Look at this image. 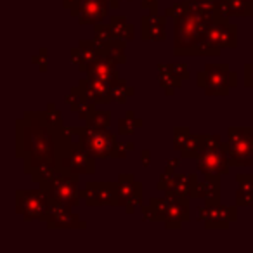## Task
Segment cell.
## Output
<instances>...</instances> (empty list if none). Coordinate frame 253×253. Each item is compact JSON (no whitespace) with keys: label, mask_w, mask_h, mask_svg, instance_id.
Here are the masks:
<instances>
[{"label":"cell","mask_w":253,"mask_h":253,"mask_svg":"<svg viewBox=\"0 0 253 253\" xmlns=\"http://www.w3.org/2000/svg\"><path fill=\"white\" fill-rule=\"evenodd\" d=\"M203 180L198 182L196 187V196L194 198H203L207 201V205H217L220 203V177L217 173H203Z\"/></svg>","instance_id":"obj_23"},{"label":"cell","mask_w":253,"mask_h":253,"mask_svg":"<svg viewBox=\"0 0 253 253\" xmlns=\"http://www.w3.org/2000/svg\"><path fill=\"white\" fill-rule=\"evenodd\" d=\"M78 2H80V0H63V5H64V9H68V11L71 12L78 5Z\"/></svg>","instance_id":"obj_40"},{"label":"cell","mask_w":253,"mask_h":253,"mask_svg":"<svg viewBox=\"0 0 253 253\" xmlns=\"http://www.w3.org/2000/svg\"><path fill=\"white\" fill-rule=\"evenodd\" d=\"M141 7L149 11V14H158V0H142Z\"/></svg>","instance_id":"obj_37"},{"label":"cell","mask_w":253,"mask_h":253,"mask_svg":"<svg viewBox=\"0 0 253 253\" xmlns=\"http://www.w3.org/2000/svg\"><path fill=\"white\" fill-rule=\"evenodd\" d=\"M68 132L75 137V141L95 160L106 158H125L126 153L134 151V144H120L116 135L108 128L85 125V126H68Z\"/></svg>","instance_id":"obj_3"},{"label":"cell","mask_w":253,"mask_h":253,"mask_svg":"<svg viewBox=\"0 0 253 253\" xmlns=\"http://www.w3.org/2000/svg\"><path fill=\"white\" fill-rule=\"evenodd\" d=\"M141 160H142V167H149V162H151V151L149 149H144L141 153Z\"/></svg>","instance_id":"obj_39"},{"label":"cell","mask_w":253,"mask_h":253,"mask_svg":"<svg viewBox=\"0 0 253 253\" xmlns=\"http://www.w3.org/2000/svg\"><path fill=\"white\" fill-rule=\"evenodd\" d=\"M45 224L50 231L54 229H87V222L82 220L75 211H71V207L59 203H50Z\"/></svg>","instance_id":"obj_15"},{"label":"cell","mask_w":253,"mask_h":253,"mask_svg":"<svg viewBox=\"0 0 253 253\" xmlns=\"http://www.w3.org/2000/svg\"><path fill=\"white\" fill-rule=\"evenodd\" d=\"M167 18H173V54L179 56L218 57L222 49L207 42V30L215 19V0H184L165 9Z\"/></svg>","instance_id":"obj_2"},{"label":"cell","mask_w":253,"mask_h":253,"mask_svg":"<svg viewBox=\"0 0 253 253\" xmlns=\"http://www.w3.org/2000/svg\"><path fill=\"white\" fill-rule=\"evenodd\" d=\"M50 200L45 191L40 189H18L16 191V213L26 222L47 220Z\"/></svg>","instance_id":"obj_8"},{"label":"cell","mask_w":253,"mask_h":253,"mask_svg":"<svg viewBox=\"0 0 253 253\" xmlns=\"http://www.w3.org/2000/svg\"><path fill=\"white\" fill-rule=\"evenodd\" d=\"M126 2H134V0H126Z\"/></svg>","instance_id":"obj_43"},{"label":"cell","mask_w":253,"mask_h":253,"mask_svg":"<svg viewBox=\"0 0 253 253\" xmlns=\"http://www.w3.org/2000/svg\"><path fill=\"white\" fill-rule=\"evenodd\" d=\"M198 218L201 222H205V229H229L231 222L238 220V208L236 207H227V205H205V207L198 208Z\"/></svg>","instance_id":"obj_12"},{"label":"cell","mask_w":253,"mask_h":253,"mask_svg":"<svg viewBox=\"0 0 253 253\" xmlns=\"http://www.w3.org/2000/svg\"><path fill=\"white\" fill-rule=\"evenodd\" d=\"M229 142H222V149L227 155L231 167H252L253 146L252 126H231L227 130Z\"/></svg>","instance_id":"obj_7"},{"label":"cell","mask_w":253,"mask_h":253,"mask_svg":"<svg viewBox=\"0 0 253 253\" xmlns=\"http://www.w3.org/2000/svg\"><path fill=\"white\" fill-rule=\"evenodd\" d=\"M71 61L78 66L82 73L87 71V66L99 56V42L97 40H80L78 47L70 50Z\"/></svg>","instance_id":"obj_22"},{"label":"cell","mask_w":253,"mask_h":253,"mask_svg":"<svg viewBox=\"0 0 253 253\" xmlns=\"http://www.w3.org/2000/svg\"><path fill=\"white\" fill-rule=\"evenodd\" d=\"M85 73H87L88 78L109 82L111 85L120 80L118 71H116V63L113 59H109V57L102 56V54H99V56L88 64Z\"/></svg>","instance_id":"obj_20"},{"label":"cell","mask_w":253,"mask_h":253,"mask_svg":"<svg viewBox=\"0 0 253 253\" xmlns=\"http://www.w3.org/2000/svg\"><path fill=\"white\" fill-rule=\"evenodd\" d=\"M252 40H253V37H252ZM252 52H253V50H252Z\"/></svg>","instance_id":"obj_45"},{"label":"cell","mask_w":253,"mask_h":253,"mask_svg":"<svg viewBox=\"0 0 253 253\" xmlns=\"http://www.w3.org/2000/svg\"><path fill=\"white\" fill-rule=\"evenodd\" d=\"M126 40L123 39H111L106 42H99V54L113 59L116 64H126Z\"/></svg>","instance_id":"obj_25"},{"label":"cell","mask_w":253,"mask_h":253,"mask_svg":"<svg viewBox=\"0 0 253 253\" xmlns=\"http://www.w3.org/2000/svg\"><path fill=\"white\" fill-rule=\"evenodd\" d=\"M47 56H49V50H47V49H40L39 56H33L32 57V63L33 64H39L40 71H47V70H49V64H47Z\"/></svg>","instance_id":"obj_35"},{"label":"cell","mask_w":253,"mask_h":253,"mask_svg":"<svg viewBox=\"0 0 253 253\" xmlns=\"http://www.w3.org/2000/svg\"><path fill=\"white\" fill-rule=\"evenodd\" d=\"M205 148L198 156V170L201 173H217V175H227L231 170L227 155L222 149V141L218 135H203Z\"/></svg>","instance_id":"obj_9"},{"label":"cell","mask_w":253,"mask_h":253,"mask_svg":"<svg viewBox=\"0 0 253 253\" xmlns=\"http://www.w3.org/2000/svg\"><path fill=\"white\" fill-rule=\"evenodd\" d=\"M198 175L196 173H173V175H167L165 172L160 175L158 179V189L163 193H177L184 194V196L194 198L196 196V187H198Z\"/></svg>","instance_id":"obj_13"},{"label":"cell","mask_w":253,"mask_h":253,"mask_svg":"<svg viewBox=\"0 0 253 253\" xmlns=\"http://www.w3.org/2000/svg\"><path fill=\"white\" fill-rule=\"evenodd\" d=\"M238 193L236 205L238 207H253V173H238Z\"/></svg>","instance_id":"obj_26"},{"label":"cell","mask_w":253,"mask_h":253,"mask_svg":"<svg viewBox=\"0 0 253 253\" xmlns=\"http://www.w3.org/2000/svg\"><path fill=\"white\" fill-rule=\"evenodd\" d=\"M87 125H92V126H99V128H108L109 123H111V113L106 111V109H95L94 113L90 115V118L87 120Z\"/></svg>","instance_id":"obj_32"},{"label":"cell","mask_w":253,"mask_h":253,"mask_svg":"<svg viewBox=\"0 0 253 253\" xmlns=\"http://www.w3.org/2000/svg\"><path fill=\"white\" fill-rule=\"evenodd\" d=\"M94 35L97 42H106V40L115 39V33H113L111 25H102V23H97L94 25Z\"/></svg>","instance_id":"obj_34"},{"label":"cell","mask_w":253,"mask_h":253,"mask_svg":"<svg viewBox=\"0 0 253 253\" xmlns=\"http://www.w3.org/2000/svg\"><path fill=\"white\" fill-rule=\"evenodd\" d=\"M227 9L229 18L231 16H252L253 18V2L250 0H222Z\"/></svg>","instance_id":"obj_28"},{"label":"cell","mask_w":253,"mask_h":253,"mask_svg":"<svg viewBox=\"0 0 253 253\" xmlns=\"http://www.w3.org/2000/svg\"><path fill=\"white\" fill-rule=\"evenodd\" d=\"M40 187L45 191L50 203L78 207L80 205V173L66 169H57L50 179L40 182Z\"/></svg>","instance_id":"obj_5"},{"label":"cell","mask_w":253,"mask_h":253,"mask_svg":"<svg viewBox=\"0 0 253 253\" xmlns=\"http://www.w3.org/2000/svg\"><path fill=\"white\" fill-rule=\"evenodd\" d=\"M80 194L88 207H118L120 205L118 182H87Z\"/></svg>","instance_id":"obj_11"},{"label":"cell","mask_w":253,"mask_h":253,"mask_svg":"<svg viewBox=\"0 0 253 253\" xmlns=\"http://www.w3.org/2000/svg\"><path fill=\"white\" fill-rule=\"evenodd\" d=\"M109 4V7H113V9H118V5H120V0H106Z\"/></svg>","instance_id":"obj_41"},{"label":"cell","mask_w":253,"mask_h":253,"mask_svg":"<svg viewBox=\"0 0 253 253\" xmlns=\"http://www.w3.org/2000/svg\"><path fill=\"white\" fill-rule=\"evenodd\" d=\"M120 207H125L126 213H135V208L142 207V184L135 180L134 173H120Z\"/></svg>","instance_id":"obj_14"},{"label":"cell","mask_w":253,"mask_h":253,"mask_svg":"<svg viewBox=\"0 0 253 253\" xmlns=\"http://www.w3.org/2000/svg\"><path fill=\"white\" fill-rule=\"evenodd\" d=\"M179 165H180V158L169 160V162H167V167H165V173H167V175H173Z\"/></svg>","instance_id":"obj_38"},{"label":"cell","mask_w":253,"mask_h":253,"mask_svg":"<svg viewBox=\"0 0 253 253\" xmlns=\"http://www.w3.org/2000/svg\"><path fill=\"white\" fill-rule=\"evenodd\" d=\"M78 87L82 88V92L85 94V97L94 104H106L111 102V84L104 80H95V78H82L78 82Z\"/></svg>","instance_id":"obj_19"},{"label":"cell","mask_w":253,"mask_h":253,"mask_svg":"<svg viewBox=\"0 0 253 253\" xmlns=\"http://www.w3.org/2000/svg\"><path fill=\"white\" fill-rule=\"evenodd\" d=\"M63 118L52 102L45 111H26L16 120V158L23 160L26 175L40 184L57 170V137L63 128Z\"/></svg>","instance_id":"obj_1"},{"label":"cell","mask_w":253,"mask_h":253,"mask_svg":"<svg viewBox=\"0 0 253 253\" xmlns=\"http://www.w3.org/2000/svg\"><path fill=\"white\" fill-rule=\"evenodd\" d=\"M57 169H66L77 173L92 175L95 172V158H92L68 132V126H63L57 137Z\"/></svg>","instance_id":"obj_4"},{"label":"cell","mask_w":253,"mask_h":253,"mask_svg":"<svg viewBox=\"0 0 253 253\" xmlns=\"http://www.w3.org/2000/svg\"><path fill=\"white\" fill-rule=\"evenodd\" d=\"M250 2H253V0H250Z\"/></svg>","instance_id":"obj_46"},{"label":"cell","mask_w":253,"mask_h":253,"mask_svg":"<svg viewBox=\"0 0 253 253\" xmlns=\"http://www.w3.org/2000/svg\"><path fill=\"white\" fill-rule=\"evenodd\" d=\"M189 137H191V130L187 126H177L175 132H173V149L180 151Z\"/></svg>","instance_id":"obj_33"},{"label":"cell","mask_w":253,"mask_h":253,"mask_svg":"<svg viewBox=\"0 0 253 253\" xmlns=\"http://www.w3.org/2000/svg\"><path fill=\"white\" fill-rule=\"evenodd\" d=\"M142 120L135 116L134 111H128L125 115V118H122L118 122V134L120 135H132L135 132V128H141Z\"/></svg>","instance_id":"obj_30"},{"label":"cell","mask_w":253,"mask_h":253,"mask_svg":"<svg viewBox=\"0 0 253 253\" xmlns=\"http://www.w3.org/2000/svg\"><path fill=\"white\" fill-rule=\"evenodd\" d=\"M109 25H111L113 33H115V39H123V40H126V42L134 40L135 26L126 21L125 16H111Z\"/></svg>","instance_id":"obj_27"},{"label":"cell","mask_w":253,"mask_h":253,"mask_svg":"<svg viewBox=\"0 0 253 253\" xmlns=\"http://www.w3.org/2000/svg\"><path fill=\"white\" fill-rule=\"evenodd\" d=\"M189 68L184 63H170V64H158V82L160 87L165 90L167 95H173L179 87H182V82L187 80Z\"/></svg>","instance_id":"obj_16"},{"label":"cell","mask_w":253,"mask_h":253,"mask_svg":"<svg viewBox=\"0 0 253 253\" xmlns=\"http://www.w3.org/2000/svg\"><path fill=\"white\" fill-rule=\"evenodd\" d=\"M108 9L109 4L106 0H80L70 14L77 18L80 25H97L108 16Z\"/></svg>","instance_id":"obj_18"},{"label":"cell","mask_w":253,"mask_h":253,"mask_svg":"<svg viewBox=\"0 0 253 253\" xmlns=\"http://www.w3.org/2000/svg\"><path fill=\"white\" fill-rule=\"evenodd\" d=\"M252 146H253V137H252Z\"/></svg>","instance_id":"obj_44"},{"label":"cell","mask_w":253,"mask_h":253,"mask_svg":"<svg viewBox=\"0 0 253 253\" xmlns=\"http://www.w3.org/2000/svg\"><path fill=\"white\" fill-rule=\"evenodd\" d=\"M141 28H142V40L144 42H162L167 39V16H160V14H146L141 19Z\"/></svg>","instance_id":"obj_21"},{"label":"cell","mask_w":253,"mask_h":253,"mask_svg":"<svg viewBox=\"0 0 253 253\" xmlns=\"http://www.w3.org/2000/svg\"><path fill=\"white\" fill-rule=\"evenodd\" d=\"M169 218L165 222L167 229H182V224L191 218L189 215V196L177 193H165Z\"/></svg>","instance_id":"obj_17"},{"label":"cell","mask_w":253,"mask_h":253,"mask_svg":"<svg viewBox=\"0 0 253 253\" xmlns=\"http://www.w3.org/2000/svg\"><path fill=\"white\" fill-rule=\"evenodd\" d=\"M200 2H213V0H200Z\"/></svg>","instance_id":"obj_42"},{"label":"cell","mask_w":253,"mask_h":253,"mask_svg":"<svg viewBox=\"0 0 253 253\" xmlns=\"http://www.w3.org/2000/svg\"><path fill=\"white\" fill-rule=\"evenodd\" d=\"M196 84L207 95H227L231 88L238 87V75L229 70L227 63H208L196 75Z\"/></svg>","instance_id":"obj_6"},{"label":"cell","mask_w":253,"mask_h":253,"mask_svg":"<svg viewBox=\"0 0 253 253\" xmlns=\"http://www.w3.org/2000/svg\"><path fill=\"white\" fill-rule=\"evenodd\" d=\"M245 87L253 88V61L245 64Z\"/></svg>","instance_id":"obj_36"},{"label":"cell","mask_w":253,"mask_h":253,"mask_svg":"<svg viewBox=\"0 0 253 253\" xmlns=\"http://www.w3.org/2000/svg\"><path fill=\"white\" fill-rule=\"evenodd\" d=\"M132 95H134V88L128 87V85H126V82L122 80V78L111 85V97H113V101H115V102L125 104L126 99L132 97Z\"/></svg>","instance_id":"obj_31"},{"label":"cell","mask_w":253,"mask_h":253,"mask_svg":"<svg viewBox=\"0 0 253 253\" xmlns=\"http://www.w3.org/2000/svg\"><path fill=\"white\" fill-rule=\"evenodd\" d=\"M207 42L217 49L238 47V26L229 21V16L215 7V19L207 30Z\"/></svg>","instance_id":"obj_10"},{"label":"cell","mask_w":253,"mask_h":253,"mask_svg":"<svg viewBox=\"0 0 253 253\" xmlns=\"http://www.w3.org/2000/svg\"><path fill=\"white\" fill-rule=\"evenodd\" d=\"M66 102H68V106H70L71 111L77 113L78 118L85 120V122H87V120L90 118L92 113L95 111L94 102H90L87 97H85V94L82 92V88L78 87V85L71 88L70 94L66 95Z\"/></svg>","instance_id":"obj_24"},{"label":"cell","mask_w":253,"mask_h":253,"mask_svg":"<svg viewBox=\"0 0 253 253\" xmlns=\"http://www.w3.org/2000/svg\"><path fill=\"white\" fill-rule=\"evenodd\" d=\"M203 148H205L203 135H193V134H191V137L187 139V142L182 146V149H180V156H182V158L198 160V156L201 155Z\"/></svg>","instance_id":"obj_29"}]
</instances>
